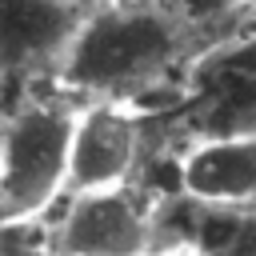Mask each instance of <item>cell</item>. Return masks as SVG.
<instances>
[{
	"label": "cell",
	"instance_id": "obj_6",
	"mask_svg": "<svg viewBox=\"0 0 256 256\" xmlns=\"http://www.w3.org/2000/svg\"><path fill=\"white\" fill-rule=\"evenodd\" d=\"M88 8L72 0H0V80L56 72Z\"/></svg>",
	"mask_w": 256,
	"mask_h": 256
},
{
	"label": "cell",
	"instance_id": "obj_2",
	"mask_svg": "<svg viewBox=\"0 0 256 256\" xmlns=\"http://www.w3.org/2000/svg\"><path fill=\"white\" fill-rule=\"evenodd\" d=\"M72 124L76 108L60 100H28L0 120V196L12 224L64 200Z\"/></svg>",
	"mask_w": 256,
	"mask_h": 256
},
{
	"label": "cell",
	"instance_id": "obj_5",
	"mask_svg": "<svg viewBox=\"0 0 256 256\" xmlns=\"http://www.w3.org/2000/svg\"><path fill=\"white\" fill-rule=\"evenodd\" d=\"M140 156H144V116H140V108L116 104V100H88L84 108H76L64 196L128 188Z\"/></svg>",
	"mask_w": 256,
	"mask_h": 256
},
{
	"label": "cell",
	"instance_id": "obj_9",
	"mask_svg": "<svg viewBox=\"0 0 256 256\" xmlns=\"http://www.w3.org/2000/svg\"><path fill=\"white\" fill-rule=\"evenodd\" d=\"M168 4L196 36L232 28V24H240V16H248L256 8V0H168Z\"/></svg>",
	"mask_w": 256,
	"mask_h": 256
},
{
	"label": "cell",
	"instance_id": "obj_8",
	"mask_svg": "<svg viewBox=\"0 0 256 256\" xmlns=\"http://www.w3.org/2000/svg\"><path fill=\"white\" fill-rule=\"evenodd\" d=\"M176 192L204 204H256V136L192 140L176 164Z\"/></svg>",
	"mask_w": 256,
	"mask_h": 256
},
{
	"label": "cell",
	"instance_id": "obj_12",
	"mask_svg": "<svg viewBox=\"0 0 256 256\" xmlns=\"http://www.w3.org/2000/svg\"><path fill=\"white\" fill-rule=\"evenodd\" d=\"M20 256H52V252H20Z\"/></svg>",
	"mask_w": 256,
	"mask_h": 256
},
{
	"label": "cell",
	"instance_id": "obj_14",
	"mask_svg": "<svg viewBox=\"0 0 256 256\" xmlns=\"http://www.w3.org/2000/svg\"><path fill=\"white\" fill-rule=\"evenodd\" d=\"M252 16H256V8H252Z\"/></svg>",
	"mask_w": 256,
	"mask_h": 256
},
{
	"label": "cell",
	"instance_id": "obj_3",
	"mask_svg": "<svg viewBox=\"0 0 256 256\" xmlns=\"http://www.w3.org/2000/svg\"><path fill=\"white\" fill-rule=\"evenodd\" d=\"M188 124L192 140L208 136H256V28L232 32L208 44L188 72Z\"/></svg>",
	"mask_w": 256,
	"mask_h": 256
},
{
	"label": "cell",
	"instance_id": "obj_4",
	"mask_svg": "<svg viewBox=\"0 0 256 256\" xmlns=\"http://www.w3.org/2000/svg\"><path fill=\"white\" fill-rule=\"evenodd\" d=\"M152 204L128 188L64 196L52 228V256H148L156 248Z\"/></svg>",
	"mask_w": 256,
	"mask_h": 256
},
{
	"label": "cell",
	"instance_id": "obj_10",
	"mask_svg": "<svg viewBox=\"0 0 256 256\" xmlns=\"http://www.w3.org/2000/svg\"><path fill=\"white\" fill-rule=\"evenodd\" d=\"M148 256H196V252H188V248H152Z\"/></svg>",
	"mask_w": 256,
	"mask_h": 256
},
{
	"label": "cell",
	"instance_id": "obj_11",
	"mask_svg": "<svg viewBox=\"0 0 256 256\" xmlns=\"http://www.w3.org/2000/svg\"><path fill=\"white\" fill-rule=\"evenodd\" d=\"M12 220H8V208H4V196H0V228H8Z\"/></svg>",
	"mask_w": 256,
	"mask_h": 256
},
{
	"label": "cell",
	"instance_id": "obj_7",
	"mask_svg": "<svg viewBox=\"0 0 256 256\" xmlns=\"http://www.w3.org/2000/svg\"><path fill=\"white\" fill-rule=\"evenodd\" d=\"M156 248L196 256H256V204H204L184 192L156 204Z\"/></svg>",
	"mask_w": 256,
	"mask_h": 256
},
{
	"label": "cell",
	"instance_id": "obj_13",
	"mask_svg": "<svg viewBox=\"0 0 256 256\" xmlns=\"http://www.w3.org/2000/svg\"><path fill=\"white\" fill-rule=\"evenodd\" d=\"M72 4H96V0H72Z\"/></svg>",
	"mask_w": 256,
	"mask_h": 256
},
{
	"label": "cell",
	"instance_id": "obj_1",
	"mask_svg": "<svg viewBox=\"0 0 256 256\" xmlns=\"http://www.w3.org/2000/svg\"><path fill=\"white\" fill-rule=\"evenodd\" d=\"M196 32L172 12L168 0H96L72 36L56 80L88 100L132 104L188 64Z\"/></svg>",
	"mask_w": 256,
	"mask_h": 256
}]
</instances>
